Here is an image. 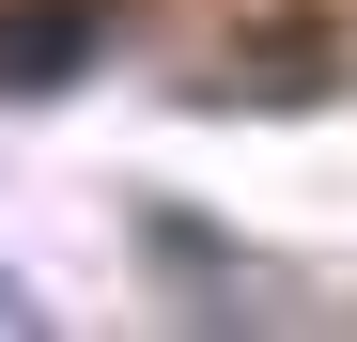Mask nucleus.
Here are the masks:
<instances>
[{
  "label": "nucleus",
  "mask_w": 357,
  "mask_h": 342,
  "mask_svg": "<svg viewBox=\"0 0 357 342\" xmlns=\"http://www.w3.org/2000/svg\"><path fill=\"white\" fill-rule=\"evenodd\" d=\"M78 47H93V16H78V0H47V16L0 31V78H16V94H63V78H78Z\"/></svg>",
  "instance_id": "f257e3e1"
},
{
  "label": "nucleus",
  "mask_w": 357,
  "mask_h": 342,
  "mask_svg": "<svg viewBox=\"0 0 357 342\" xmlns=\"http://www.w3.org/2000/svg\"><path fill=\"white\" fill-rule=\"evenodd\" d=\"M0 327H31V296H16V280H0Z\"/></svg>",
  "instance_id": "f03ea898"
}]
</instances>
